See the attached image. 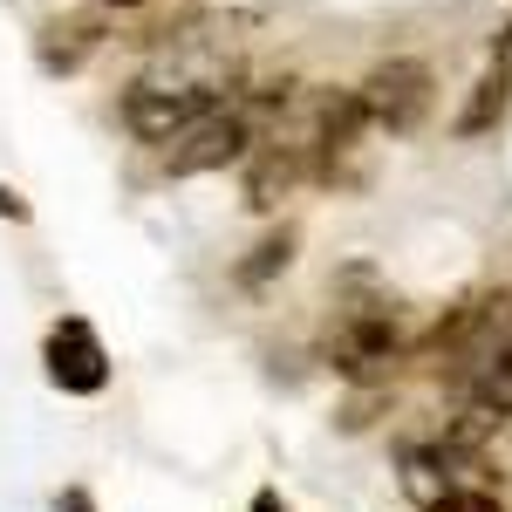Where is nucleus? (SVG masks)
Returning <instances> with one entry per match:
<instances>
[{"label": "nucleus", "mask_w": 512, "mask_h": 512, "mask_svg": "<svg viewBox=\"0 0 512 512\" xmlns=\"http://www.w3.org/2000/svg\"><path fill=\"white\" fill-rule=\"evenodd\" d=\"M417 362H431L458 417L485 431H512V287L472 294L424 328Z\"/></svg>", "instance_id": "obj_1"}, {"label": "nucleus", "mask_w": 512, "mask_h": 512, "mask_svg": "<svg viewBox=\"0 0 512 512\" xmlns=\"http://www.w3.org/2000/svg\"><path fill=\"white\" fill-rule=\"evenodd\" d=\"M417 328L396 308L390 294H362V301H342V315L328 328V369L355 383V390H383L396 376V362H417Z\"/></svg>", "instance_id": "obj_2"}, {"label": "nucleus", "mask_w": 512, "mask_h": 512, "mask_svg": "<svg viewBox=\"0 0 512 512\" xmlns=\"http://www.w3.org/2000/svg\"><path fill=\"white\" fill-rule=\"evenodd\" d=\"M301 123H308V151H315V185L362 192L369 185V137H376L362 96L355 89H315L301 103Z\"/></svg>", "instance_id": "obj_3"}, {"label": "nucleus", "mask_w": 512, "mask_h": 512, "mask_svg": "<svg viewBox=\"0 0 512 512\" xmlns=\"http://www.w3.org/2000/svg\"><path fill=\"white\" fill-rule=\"evenodd\" d=\"M355 96H362V110L376 123V137H410L437 110V76H431V62H417V55H390V62H376L369 76L355 82Z\"/></svg>", "instance_id": "obj_4"}, {"label": "nucleus", "mask_w": 512, "mask_h": 512, "mask_svg": "<svg viewBox=\"0 0 512 512\" xmlns=\"http://www.w3.org/2000/svg\"><path fill=\"white\" fill-rule=\"evenodd\" d=\"M41 369H48V383L62 396H103L110 376H117V362L103 349L96 321H82V315L48 321V335H41Z\"/></svg>", "instance_id": "obj_5"}, {"label": "nucleus", "mask_w": 512, "mask_h": 512, "mask_svg": "<svg viewBox=\"0 0 512 512\" xmlns=\"http://www.w3.org/2000/svg\"><path fill=\"white\" fill-rule=\"evenodd\" d=\"M103 14H110V7H96V14H69V21H48V28H41V41H35L41 69H48V76H76L82 62L110 41Z\"/></svg>", "instance_id": "obj_6"}, {"label": "nucleus", "mask_w": 512, "mask_h": 512, "mask_svg": "<svg viewBox=\"0 0 512 512\" xmlns=\"http://www.w3.org/2000/svg\"><path fill=\"white\" fill-rule=\"evenodd\" d=\"M506 110H512V55H492V62H485V76L472 82V96H465L458 123H451V137L478 144V137H492V130L506 123Z\"/></svg>", "instance_id": "obj_7"}, {"label": "nucleus", "mask_w": 512, "mask_h": 512, "mask_svg": "<svg viewBox=\"0 0 512 512\" xmlns=\"http://www.w3.org/2000/svg\"><path fill=\"white\" fill-rule=\"evenodd\" d=\"M294 246H301V233H294V226L267 233V239H260V246H253V253H246V260L233 267V280L246 287V294H260V287H267L274 274H287V267H294Z\"/></svg>", "instance_id": "obj_8"}, {"label": "nucleus", "mask_w": 512, "mask_h": 512, "mask_svg": "<svg viewBox=\"0 0 512 512\" xmlns=\"http://www.w3.org/2000/svg\"><path fill=\"white\" fill-rule=\"evenodd\" d=\"M55 512H96L89 485H62V492H55Z\"/></svg>", "instance_id": "obj_9"}, {"label": "nucleus", "mask_w": 512, "mask_h": 512, "mask_svg": "<svg viewBox=\"0 0 512 512\" xmlns=\"http://www.w3.org/2000/svg\"><path fill=\"white\" fill-rule=\"evenodd\" d=\"M246 512H294V506H287V499H280L274 485H260V492H253V506H246Z\"/></svg>", "instance_id": "obj_10"}, {"label": "nucleus", "mask_w": 512, "mask_h": 512, "mask_svg": "<svg viewBox=\"0 0 512 512\" xmlns=\"http://www.w3.org/2000/svg\"><path fill=\"white\" fill-rule=\"evenodd\" d=\"M0 219H28V198L14 192V185H0Z\"/></svg>", "instance_id": "obj_11"}, {"label": "nucleus", "mask_w": 512, "mask_h": 512, "mask_svg": "<svg viewBox=\"0 0 512 512\" xmlns=\"http://www.w3.org/2000/svg\"><path fill=\"white\" fill-rule=\"evenodd\" d=\"M465 512H506V506H499V499H492V492L478 485V492H472V506H465Z\"/></svg>", "instance_id": "obj_12"}, {"label": "nucleus", "mask_w": 512, "mask_h": 512, "mask_svg": "<svg viewBox=\"0 0 512 512\" xmlns=\"http://www.w3.org/2000/svg\"><path fill=\"white\" fill-rule=\"evenodd\" d=\"M472 492H478V485H472ZM472 492H458V499H444V506H424V512H465V506H472Z\"/></svg>", "instance_id": "obj_13"}]
</instances>
